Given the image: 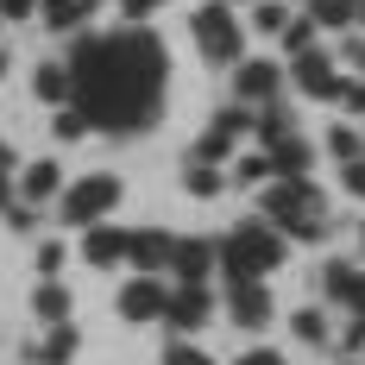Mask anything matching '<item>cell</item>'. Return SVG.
<instances>
[{
    "instance_id": "obj_20",
    "label": "cell",
    "mask_w": 365,
    "mask_h": 365,
    "mask_svg": "<svg viewBox=\"0 0 365 365\" xmlns=\"http://www.w3.org/2000/svg\"><path fill=\"white\" fill-rule=\"evenodd\" d=\"M309 19H315V32H353L359 6L353 0H309Z\"/></svg>"
},
{
    "instance_id": "obj_31",
    "label": "cell",
    "mask_w": 365,
    "mask_h": 365,
    "mask_svg": "<svg viewBox=\"0 0 365 365\" xmlns=\"http://www.w3.org/2000/svg\"><path fill=\"white\" fill-rule=\"evenodd\" d=\"M164 365H215V359H208V353H202V346H195L189 334H177V340L164 346Z\"/></svg>"
},
{
    "instance_id": "obj_45",
    "label": "cell",
    "mask_w": 365,
    "mask_h": 365,
    "mask_svg": "<svg viewBox=\"0 0 365 365\" xmlns=\"http://www.w3.org/2000/svg\"><path fill=\"white\" fill-rule=\"evenodd\" d=\"M359 246H365V220H359Z\"/></svg>"
},
{
    "instance_id": "obj_32",
    "label": "cell",
    "mask_w": 365,
    "mask_h": 365,
    "mask_svg": "<svg viewBox=\"0 0 365 365\" xmlns=\"http://www.w3.org/2000/svg\"><path fill=\"white\" fill-rule=\"evenodd\" d=\"M51 133H57L63 145H76V139L88 133V120H82V108H57V120H51Z\"/></svg>"
},
{
    "instance_id": "obj_10",
    "label": "cell",
    "mask_w": 365,
    "mask_h": 365,
    "mask_svg": "<svg viewBox=\"0 0 365 365\" xmlns=\"http://www.w3.org/2000/svg\"><path fill=\"white\" fill-rule=\"evenodd\" d=\"M290 82L302 88V95H315V101H328L334 82H340V70H334V51H302V57H290Z\"/></svg>"
},
{
    "instance_id": "obj_49",
    "label": "cell",
    "mask_w": 365,
    "mask_h": 365,
    "mask_svg": "<svg viewBox=\"0 0 365 365\" xmlns=\"http://www.w3.org/2000/svg\"><path fill=\"white\" fill-rule=\"evenodd\" d=\"M359 139H365V133H359Z\"/></svg>"
},
{
    "instance_id": "obj_29",
    "label": "cell",
    "mask_w": 365,
    "mask_h": 365,
    "mask_svg": "<svg viewBox=\"0 0 365 365\" xmlns=\"http://www.w3.org/2000/svg\"><path fill=\"white\" fill-rule=\"evenodd\" d=\"M252 26L264 38H277L284 26H290V6H284V0H252Z\"/></svg>"
},
{
    "instance_id": "obj_39",
    "label": "cell",
    "mask_w": 365,
    "mask_h": 365,
    "mask_svg": "<svg viewBox=\"0 0 365 365\" xmlns=\"http://www.w3.org/2000/svg\"><path fill=\"white\" fill-rule=\"evenodd\" d=\"M233 365H284V353H271V346H252V353H240Z\"/></svg>"
},
{
    "instance_id": "obj_9",
    "label": "cell",
    "mask_w": 365,
    "mask_h": 365,
    "mask_svg": "<svg viewBox=\"0 0 365 365\" xmlns=\"http://www.w3.org/2000/svg\"><path fill=\"white\" fill-rule=\"evenodd\" d=\"M227 315H233V328H246V334L264 328V322H271V290H264V277L227 284Z\"/></svg>"
},
{
    "instance_id": "obj_36",
    "label": "cell",
    "mask_w": 365,
    "mask_h": 365,
    "mask_svg": "<svg viewBox=\"0 0 365 365\" xmlns=\"http://www.w3.org/2000/svg\"><path fill=\"white\" fill-rule=\"evenodd\" d=\"M340 57H346V63H353V70L365 76V32H353V38H346V44H340Z\"/></svg>"
},
{
    "instance_id": "obj_14",
    "label": "cell",
    "mask_w": 365,
    "mask_h": 365,
    "mask_svg": "<svg viewBox=\"0 0 365 365\" xmlns=\"http://www.w3.org/2000/svg\"><path fill=\"white\" fill-rule=\"evenodd\" d=\"M82 258H88L95 271H113V264L126 258V227H108V220L82 227Z\"/></svg>"
},
{
    "instance_id": "obj_46",
    "label": "cell",
    "mask_w": 365,
    "mask_h": 365,
    "mask_svg": "<svg viewBox=\"0 0 365 365\" xmlns=\"http://www.w3.org/2000/svg\"><path fill=\"white\" fill-rule=\"evenodd\" d=\"M227 6H240V0H227Z\"/></svg>"
},
{
    "instance_id": "obj_37",
    "label": "cell",
    "mask_w": 365,
    "mask_h": 365,
    "mask_svg": "<svg viewBox=\"0 0 365 365\" xmlns=\"http://www.w3.org/2000/svg\"><path fill=\"white\" fill-rule=\"evenodd\" d=\"M340 182H346L353 195H365V158H353V164H340Z\"/></svg>"
},
{
    "instance_id": "obj_27",
    "label": "cell",
    "mask_w": 365,
    "mask_h": 365,
    "mask_svg": "<svg viewBox=\"0 0 365 365\" xmlns=\"http://www.w3.org/2000/svg\"><path fill=\"white\" fill-rule=\"evenodd\" d=\"M277 44H284V57H302V51H315V19L302 13V19H290L284 32H277Z\"/></svg>"
},
{
    "instance_id": "obj_11",
    "label": "cell",
    "mask_w": 365,
    "mask_h": 365,
    "mask_svg": "<svg viewBox=\"0 0 365 365\" xmlns=\"http://www.w3.org/2000/svg\"><path fill=\"white\" fill-rule=\"evenodd\" d=\"M164 271H177V284H208V271H215V240H170V264Z\"/></svg>"
},
{
    "instance_id": "obj_26",
    "label": "cell",
    "mask_w": 365,
    "mask_h": 365,
    "mask_svg": "<svg viewBox=\"0 0 365 365\" xmlns=\"http://www.w3.org/2000/svg\"><path fill=\"white\" fill-rule=\"evenodd\" d=\"M63 264H70V246H63V240H38L32 246V271L38 277H57Z\"/></svg>"
},
{
    "instance_id": "obj_8",
    "label": "cell",
    "mask_w": 365,
    "mask_h": 365,
    "mask_svg": "<svg viewBox=\"0 0 365 365\" xmlns=\"http://www.w3.org/2000/svg\"><path fill=\"white\" fill-rule=\"evenodd\" d=\"M277 95H284V63H271V57H240L233 63V101L258 108V101H277Z\"/></svg>"
},
{
    "instance_id": "obj_7",
    "label": "cell",
    "mask_w": 365,
    "mask_h": 365,
    "mask_svg": "<svg viewBox=\"0 0 365 365\" xmlns=\"http://www.w3.org/2000/svg\"><path fill=\"white\" fill-rule=\"evenodd\" d=\"M208 315H215V296H208V284H177V290H164V309H158V322H170V334L208 328Z\"/></svg>"
},
{
    "instance_id": "obj_19",
    "label": "cell",
    "mask_w": 365,
    "mask_h": 365,
    "mask_svg": "<svg viewBox=\"0 0 365 365\" xmlns=\"http://www.w3.org/2000/svg\"><path fill=\"white\" fill-rule=\"evenodd\" d=\"M296 126H290V108L284 101H258L252 108V139L258 145H277V139H290Z\"/></svg>"
},
{
    "instance_id": "obj_28",
    "label": "cell",
    "mask_w": 365,
    "mask_h": 365,
    "mask_svg": "<svg viewBox=\"0 0 365 365\" xmlns=\"http://www.w3.org/2000/svg\"><path fill=\"white\" fill-rule=\"evenodd\" d=\"M328 151H334V164H353V158H365V139L353 133V126L334 120V126H328Z\"/></svg>"
},
{
    "instance_id": "obj_42",
    "label": "cell",
    "mask_w": 365,
    "mask_h": 365,
    "mask_svg": "<svg viewBox=\"0 0 365 365\" xmlns=\"http://www.w3.org/2000/svg\"><path fill=\"white\" fill-rule=\"evenodd\" d=\"M0 208H13V177L0 170Z\"/></svg>"
},
{
    "instance_id": "obj_23",
    "label": "cell",
    "mask_w": 365,
    "mask_h": 365,
    "mask_svg": "<svg viewBox=\"0 0 365 365\" xmlns=\"http://www.w3.org/2000/svg\"><path fill=\"white\" fill-rule=\"evenodd\" d=\"M353 277H359V264H346V258H328V264H322V296H328L334 309L346 302V290H353Z\"/></svg>"
},
{
    "instance_id": "obj_25",
    "label": "cell",
    "mask_w": 365,
    "mask_h": 365,
    "mask_svg": "<svg viewBox=\"0 0 365 365\" xmlns=\"http://www.w3.org/2000/svg\"><path fill=\"white\" fill-rule=\"evenodd\" d=\"M264 177H271L264 151H240V158H233V170H227V182H240V189H258Z\"/></svg>"
},
{
    "instance_id": "obj_18",
    "label": "cell",
    "mask_w": 365,
    "mask_h": 365,
    "mask_svg": "<svg viewBox=\"0 0 365 365\" xmlns=\"http://www.w3.org/2000/svg\"><path fill=\"white\" fill-rule=\"evenodd\" d=\"M32 315L44 322V328L70 322V290H63L57 277H38V284H32Z\"/></svg>"
},
{
    "instance_id": "obj_48",
    "label": "cell",
    "mask_w": 365,
    "mask_h": 365,
    "mask_svg": "<svg viewBox=\"0 0 365 365\" xmlns=\"http://www.w3.org/2000/svg\"><path fill=\"white\" fill-rule=\"evenodd\" d=\"M0 26H6V19H0Z\"/></svg>"
},
{
    "instance_id": "obj_2",
    "label": "cell",
    "mask_w": 365,
    "mask_h": 365,
    "mask_svg": "<svg viewBox=\"0 0 365 365\" xmlns=\"http://www.w3.org/2000/svg\"><path fill=\"white\" fill-rule=\"evenodd\" d=\"M258 202H264L258 220H271L290 246H322L328 240V195L309 177H264L258 182Z\"/></svg>"
},
{
    "instance_id": "obj_4",
    "label": "cell",
    "mask_w": 365,
    "mask_h": 365,
    "mask_svg": "<svg viewBox=\"0 0 365 365\" xmlns=\"http://www.w3.org/2000/svg\"><path fill=\"white\" fill-rule=\"evenodd\" d=\"M195 44H202V57L215 63V70H233L240 57H246V26L233 19V6L227 0H208V6H195Z\"/></svg>"
},
{
    "instance_id": "obj_13",
    "label": "cell",
    "mask_w": 365,
    "mask_h": 365,
    "mask_svg": "<svg viewBox=\"0 0 365 365\" xmlns=\"http://www.w3.org/2000/svg\"><path fill=\"white\" fill-rule=\"evenodd\" d=\"M170 240H177V233H164V227H139V233H126V258H133V271L158 277V271L170 264Z\"/></svg>"
},
{
    "instance_id": "obj_22",
    "label": "cell",
    "mask_w": 365,
    "mask_h": 365,
    "mask_svg": "<svg viewBox=\"0 0 365 365\" xmlns=\"http://www.w3.org/2000/svg\"><path fill=\"white\" fill-rule=\"evenodd\" d=\"M32 95L51 101V108H63V101H70V70H63V63H38L32 70Z\"/></svg>"
},
{
    "instance_id": "obj_35",
    "label": "cell",
    "mask_w": 365,
    "mask_h": 365,
    "mask_svg": "<svg viewBox=\"0 0 365 365\" xmlns=\"http://www.w3.org/2000/svg\"><path fill=\"white\" fill-rule=\"evenodd\" d=\"M340 353H365V315H353V328L340 334Z\"/></svg>"
},
{
    "instance_id": "obj_5",
    "label": "cell",
    "mask_w": 365,
    "mask_h": 365,
    "mask_svg": "<svg viewBox=\"0 0 365 365\" xmlns=\"http://www.w3.org/2000/svg\"><path fill=\"white\" fill-rule=\"evenodd\" d=\"M113 202H120V177L113 170H95V177L57 189V220L63 227H95V220L113 215Z\"/></svg>"
},
{
    "instance_id": "obj_12",
    "label": "cell",
    "mask_w": 365,
    "mask_h": 365,
    "mask_svg": "<svg viewBox=\"0 0 365 365\" xmlns=\"http://www.w3.org/2000/svg\"><path fill=\"white\" fill-rule=\"evenodd\" d=\"M113 309H120V322H133V328H139V322H158V309H164V284L139 271V277L120 290V302H113Z\"/></svg>"
},
{
    "instance_id": "obj_34",
    "label": "cell",
    "mask_w": 365,
    "mask_h": 365,
    "mask_svg": "<svg viewBox=\"0 0 365 365\" xmlns=\"http://www.w3.org/2000/svg\"><path fill=\"white\" fill-rule=\"evenodd\" d=\"M113 6H120V13H126V26H145L151 13H158V6H164V0H113Z\"/></svg>"
},
{
    "instance_id": "obj_24",
    "label": "cell",
    "mask_w": 365,
    "mask_h": 365,
    "mask_svg": "<svg viewBox=\"0 0 365 365\" xmlns=\"http://www.w3.org/2000/svg\"><path fill=\"white\" fill-rule=\"evenodd\" d=\"M290 334H296V340H309V346H334L328 315H322V309H296V315H290Z\"/></svg>"
},
{
    "instance_id": "obj_47",
    "label": "cell",
    "mask_w": 365,
    "mask_h": 365,
    "mask_svg": "<svg viewBox=\"0 0 365 365\" xmlns=\"http://www.w3.org/2000/svg\"><path fill=\"white\" fill-rule=\"evenodd\" d=\"M346 365H359V359H346Z\"/></svg>"
},
{
    "instance_id": "obj_41",
    "label": "cell",
    "mask_w": 365,
    "mask_h": 365,
    "mask_svg": "<svg viewBox=\"0 0 365 365\" xmlns=\"http://www.w3.org/2000/svg\"><path fill=\"white\" fill-rule=\"evenodd\" d=\"M0 170H6V177H19V151L6 145V139H0Z\"/></svg>"
},
{
    "instance_id": "obj_40",
    "label": "cell",
    "mask_w": 365,
    "mask_h": 365,
    "mask_svg": "<svg viewBox=\"0 0 365 365\" xmlns=\"http://www.w3.org/2000/svg\"><path fill=\"white\" fill-rule=\"evenodd\" d=\"M38 0H0V19H32Z\"/></svg>"
},
{
    "instance_id": "obj_15",
    "label": "cell",
    "mask_w": 365,
    "mask_h": 365,
    "mask_svg": "<svg viewBox=\"0 0 365 365\" xmlns=\"http://www.w3.org/2000/svg\"><path fill=\"white\" fill-rule=\"evenodd\" d=\"M13 189L26 195V202H57V189H63V170L51 164V158H32V164H19V177H13Z\"/></svg>"
},
{
    "instance_id": "obj_1",
    "label": "cell",
    "mask_w": 365,
    "mask_h": 365,
    "mask_svg": "<svg viewBox=\"0 0 365 365\" xmlns=\"http://www.w3.org/2000/svg\"><path fill=\"white\" fill-rule=\"evenodd\" d=\"M70 70V101L82 108L88 133H145L164 113V82H170V57L164 38L145 26H120V32H82L63 57Z\"/></svg>"
},
{
    "instance_id": "obj_21",
    "label": "cell",
    "mask_w": 365,
    "mask_h": 365,
    "mask_svg": "<svg viewBox=\"0 0 365 365\" xmlns=\"http://www.w3.org/2000/svg\"><path fill=\"white\" fill-rule=\"evenodd\" d=\"M182 189L208 202V195H220V189H227V170H220V164H202V158H182Z\"/></svg>"
},
{
    "instance_id": "obj_43",
    "label": "cell",
    "mask_w": 365,
    "mask_h": 365,
    "mask_svg": "<svg viewBox=\"0 0 365 365\" xmlns=\"http://www.w3.org/2000/svg\"><path fill=\"white\" fill-rule=\"evenodd\" d=\"M353 6H359V26H365V0H353Z\"/></svg>"
},
{
    "instance_id": "obj_38",
    "label": "cell",
    "mask_w": 365,
    "mask_h": 365,
    "mask_svg": "<svg viewBox=\"0 0 365 365\" xmlns=\"http://www.w3.org/2000/svg\"><path fill=\"white\" fill-rule=\"evenodd\" d=\"M340 309H346V315H365V271L353 277V290H346V302H340Z\"/></svg>"
},
{
    "instance_id": "obj_6",
    "label": "cell",
    "mask_w": 365,
    "mask_h": 365,
    "mask_svg": "<svg viewBox=\"0 0 365 365\" xmlns=\"http://www.w3.org/2000/svg\"><path fill=\"white\" fill-rule=\"evenodd\" d=\"M240 139H252V108H246V101H227V108L208 120V133L189 145V158H202V164H227V158L240 151Z\"/></svg>"
},
{
    "instance_id": "obj_3",
    "label": "cell",
    "mask_w": 365,
    "mask_h": 365,
    "mask_svg": "<svg viewBox=\"0 0 365 365\" xmlns=\"http://www.w3.org/2000/svg\"><path fill=\"white\" fill-rule=\"evenodd\" d=\"M284 258H290V240H284L271 220H240V227L215 246V271L227 284H252V277H271Z\"/></svg>"
},
{
    "instance_id": "obj_17",
    "label": "cell",
    "mask_w": 365,
    "mask_h": 365,
    "mask_svg": "<svg viewBox=\"0 0 365 365\" xmlns=\"http://www.w3.org/2000/svg\"><path fill=\"white\" fill-rule=\"evenodd\" d=\"M76 353H82V334H76L70 322H57L38 346H26V365H70Z\"/></svg>"
},
{
    "instance_id": "obj_30",
    "label": "cell",
    "mask_w": 365,
    "mask_h": 365,
    "mask_svg": "<svg viewBox=\"0 0 365 365\" xmlns=\"http://www.w3.org/2000/svg\"><path fill=\"white\" fill-rule=\"evenodd\" d=\"M328 101H340L346 113H365V76H340V82H334V95H328Z\"/></svg>"
},
{
    "instance_id": "obj_16",
    "label": "cell",
    "mask_w": 365,
    "mask_h": 365,
    "mask_svg": "<svg viewBox=\"0 0 365 365\" xmlns=\"http://www.w3.org/2000/svg\"><path fill=\"white\" fill-rule=\"evenodd\" d=\"M264 164H271V177H309V170H315V145L290 133V139L264 145Z\"/></svg>"
},
{
    "instance_id": "obj_33",
    "label": "cell",
    "mask_w": 365,
    "mask_h": 365,
    "mask_svg": "<svg viewBox=\"0 0 365 365\" xmlns=\"http://www.w3.org/2000/svg\"><path fill=\"white\" fill-rule=\"evenodd\" d=\"M0 215H6L13 233H32V227H38V208H32V202H13V208H0Z\"/></svg>"
},
{
    "instance_id": "obj_44",
    "label": "cell",
    "mask_w": 365,
    "mask_h": 365,
    "mask_svg": "<svg viewBox=\"0 0 365 365\" xmlns=\"http://www.w3.org/2000/svg\"><path fill=\"white\" fill-rule=\"evenodd\" d=\"M0 76H6V51H0Z\"/></svg>"
}]
</instances>
